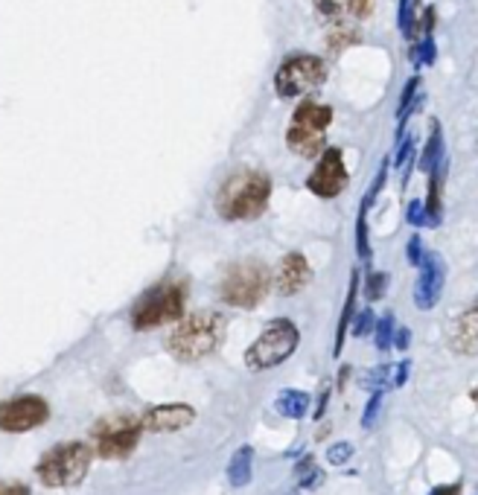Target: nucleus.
I'll list each match as a JSON object with an SVG mask.
<instances>
[{
  "mask_svg": "<svg viewBox=\"0 0 478 495\" xmlns=\"http://www.w3.org/2000/svg\"><path fill=\"white\" fill-rule=\"evenodd\" d=\"M272 178L263 170H239L216 192V213L228 222H251L272 201Z\"/></svg>",
  "mask_w": 478,
  "mask_h": 495,
  "instance_id": "1",
  "label": "nucleus"
},
{
  "mask_svg": "<svg viewBox=\"0 0 478 495\" xmlns=\"http://www.w3.org/2000/svg\"><path fill=\"white\" fill-rule=\"evenodd\" d=\"M225 338V318L219 312H196L178 321L167 338V350L178 362H199L219 350Z\"/></svg>",
  "mask_w": 478,
  "mask_h": 495,
  "instance_id": "2",
  "label": "nucleus"
},
{
  "mask_svg": "<svg viewBox=\"0 0 478 495\" xmlns=\"http://www.w3.org/2000/svg\"><path fill=\"white\" fill-rule=\"evenodd\" d=\"M333 126V108L318 99H301L286 131V146L297 158H318L327 149V129Z\"/></svg>",
  "mask_w": 478,
  "mask_h": 495,
  "instance_id": "3",
  "label": "nucleus"
},
{
  "mask_svg": "<svg viewBox=\"0 0 478 495\" xmlns=\"http://www.w3.org/2000/svg\"><path fill=\"white\" fill-rule=\"evenodd\" d=\"M187 309V283L182 280H163L149 289L131 309V326L138 333L158 329L184 318Z\"/></svg>",
  "mask_w": 478,
  "mask_h": 495,
  "instance_id": "4",
  "label": "nucleus"
},
{
  "mask_svg": "<svg viewBox=\"0 0 478 495\" xmlns=\"http://www.w3.org/2000/svg\"><path fill=\"white\" fill-rule=\"evenodd\" d=\"M268 292H272V272L260 260H243L231 265L219 286L222 304L236 309H257Z\"/></svg>",
  "mask_w": 478,
  "mask_h": 495,
  "instance_id": "5",
  "label": "nucleus"
},
{
  "mask_svg": "<svg viewBox=\"0 0 478 495\" xmlns=\"http://www.w3.org/2000/svg\"><path fill=\"white\" fill-rule=\"evenodd\" d=\"M94 452L85 443H58L47 455L38 460L36 475L44 487L62 490V487H77L91 469Z\"/></svg>",
  "mask_w": 478,
  "mask_h": 495,
  "instance_id": "6",
  "label": "nucleus"
},
{
  "mask_svg": "<svg viewBox=\"0 0 478 495\" xmlns=\"http://www.w3.org/2000/svg\"><path fill=\"white\" fill-rule=\"evenodd\" d=\"M301 344V329L289 318H275L268 321L265 329L257 335V341L245 350V367L260 373V370H272L283 365L286 358L297 350Z\"/></svg>",
  "mask_w": 478,
  "mask_h": 495,
  "instance_id": "7",
  "label": "nucleus"
},
{
  "mask_svg": "<svg viewBox=\"0 0 478 495\" xmlns=\"http://www.w3.org/2000/svg\"><path fill=\"white\" fill-rule=\"evenodd\" d=\"M327 82V62L312 53H295L280 62L275 73V94L280 99H301Z\"/></svg>",
  "mask_w": 478,
  "mask_h": 495,
  "instance_id": "8",
  "label": "nucleus"
},
{
  "mask_svg": "<svg viewBox=\"0 0 478 495\" xmlns=\"http://www.w3.org/2000/svg\"><path fill=\"white\" fill-rule=\"evenodd\" d=\"M140 417L134 414H111V417H102L99 423L91 428V443H94V452L106 460H123L129 458L134 449L140 443Z\"/></svg>",
  "mask_w": 478,
  "mask_h": 495,
  "instance_id": "9",
  "label": "nucleus"
},
{
  "mask_svg": "<svg viewBox=\"0 0 478 495\" xmlns=\"http://www.w3.org/2000/svg\"><path fill=\"white\" fill-rule=\"evenodd\" d=\"M350 181L348 167H345V152L338 146H327L318 155L316 170L307 175V190L318 199H338Z\"/></svg>",
  "mask_w": 478,
  "mask_h": 495,
  "instance_id": "10",
  "label": "nucleus"
},
{
  "mask_svg": "<svg viewBox=\"0 0 478 495\" xmlns=\"http://www.w3.org/2000/svg\"><path fill=\"white\" fill-rule=\"evenodd\" d=\"M50 419V405L36 394L26 397H12L6 402H0V428L21 434V431H33L44 426Z\"/></svg>",
  "mask_w": 478,
  "mask_h": 495,
  "instance_id": "11",
  "label": "nucleus"
},
{
  "mask_svg": "<svg viewBox=\"0 0 478 495\" xmlns=\"http://www.w3.org/2000/svg\"><path fill=\"white\" fill-rule=\"evenodd\" d=\"M421 268V274H417V283H414V306L421 312H429L435 309V304L443 294V283H446V263L441 253H429L423 263L417 265Z\"/></svg>",
  "mask_w": 478,
  "mask_h": 495,
  "instance_id": "12",
  "label": "nucleus"
},
{
  "mask_svg": "<svg viewBox=\"0 0 478 495\" xmlns=\"http://www.w3.org/2000/svg\"><path fill=\"white\" fill-rule=\"evenodd\" d=\"M309 283H312V265L301 251H289L286 257H280L277 272L272 277V286L277 289V294L292 297L297 292H304Z\"/></svg>",
  "mask_w": 478,
  "mask_h": 495,
  "instance_id": "13",
  "label": "nucleus"
},
{
  "mask_svg": "<svg viewBox=\"0 0 478 495\" xmlns=\"http://www.w3.org/2000/svg\"><path fill=\"white\" fill-rule=\"evenodd\" d=\"M196 423V408H190L184 402H170V405H155L140 417L143 431L163 434V431H182Z\"/></svg>",
  "mask_w": 478,
  "mask_h": 495,
  "instance_id": "14",
  "label": "nucleus"
},
{
  "mask_svg": "<svg viewBox=\"0 0 478 495\" xmlns=\"http://www.w3.org/2000/svg\"><path fill=\"white\" fill-rule=\"evenodd\" d=\"M446 344L458 356H478V297L450 324Z\"/></svg>",
  "mask_w": 478,
  "mask_h": 495,
  "instance_id": "15",
  "label": "nucleus"
},
{
  "mask_svg": "<svg viewBox=\"0 0 478 495\" xmlns=\"http://www.w3.org/2000/svg\"><path fill=\"white\" fill-rule=\"evenodd\" d=\"M316 15L324 24H358L368 18L373 9V0H312Z\"/></svg>",
  "mask_w": 478,
  "mask_h": 495,
  "instance_id": "16",
  "label": "nucleus"
},
{
  "mask_svg": "<svg viewBox=\"0 0 478 495\" xmlns=\"http://www.w3.org/2000/svg\"><path fill=\"white\" fill-rule=\"evenodd\" d=\"M429 187H426V228H438L443 219V181H446V160H441L438 167H431L429 172Z\"/></svg>",
  "mask_w": 478,
  "mask_h": 495,
  "instance_id": "17",
  "label": "nucleus"
},
{
  "mask_svg": "<svg viewBox=\"0 0 478 495\" xmlns=\"http://www.w3.org/2000/svg\"><path fill=\"white\" fill-rule=\"evenodd\" d=\"M421 73H414V77L402 85V94H400V105H397V140L406 134V123L409 117L414 114V108L421 105V97H417V91H421Z\"/></svg>",
  "mask_w": 478,
  "mask_h": 495,
  "instance_id": "18",
  "label": "nucleus"
},
{
  "mask_svg": "<svg viewBox=\"0 0 478 495\" xmlns=\"http://www.w3.org/2000/svg\"><path fill=\"white\" fill-rule=\"evenodd\" d=\"M441 160H446V146H443V129L438 119H431V126H429V140L423 146V152L421 158H417V163H421V170L429 172L431 167H438Z\"/></svg>",
  "mask_w": 478,
  "mask_h": 495,
  "instance_id": "19",
  "label": "nucleus"
},
{
  "mask_svg": "<svg viewBox=\"0 0 478 495\" xmlns=\"http://www.w3.org/2000/svg\"><path fill=\"white\" fill-rule=\"evenodd\" d=\"M356 294H358V272L350 274V286H348V297H345V309H341V318H338V329H336V347L333 356H341V347H345V338L350 333V321L356 315Z\"/></svg>",
  "mask_w": 478,
  "mask_h": 495,
  "instance_id": "20",
  "label": "nucleus"
},
{
  "mask_svg": "<svg viewBox=\"0 0 478 495\" xmlns=\"http://www.w3.org/2000/svg\"><path fill=\"white\" fill-rule=\"evenodd\" d=\"M251 475H254V449L243 446V449H236L228 463V481H231V487L239 490V487L251 484Z\"/></svg>",
  "mask_w": 478,
  "mask_h": 495,
  "instance_id": "21",
  "label": "nucleus"
},
{
  "mask_svg": "<svg viewBox=\"0 0 478 495\" xmlns=\"http://www.w3.org/2000/svg\"><path fill=\"white\" fill-rule=\"evenodd\" d=\"M275 408L280 417L286 419H304L307 411H309V394L304 391H283L275 402Z\"/></svg>",
  "mask_w": 478,
  "mask_h": 495,
  "instance_id": "22",
  "label": "nucleus"
},
{
  "mask_svg": "<svg viewBox=\"0 0 478 495\" xmlns=\"http://www.w3.org/2000/svg\"><path fill=\"white\" fill-rule=\"evenodd\" d=\"M358 41V33H356V24H333L330 33H327V47L333 53H341L348 50L350 44Z\"/></svg>",
  "mask_w": 478,
  "mask_h": 495,
  "instance_id": "23",
  "label": "nucleus"
},
{
  "mask_svg": "<svg viewBox=\"0 0 478 495\" xmlns=\"http://www.w3.org/2000/svg\"><path fill=\"white\" fill-rule=\"evenodd\" d=\"M394 329H397V321H394L391 312L382 315V318L377 321V326H373V338H377V350L379 353L394 347Z\"/></svg>",
  "mask_w": 478,
  "mask_h": 495,
  "instance_id": "24",
  "label": "nucleus"
},
{
  "mask_svg": "<svg viewBox=\"0 0 478 495\" xmlns=\"http://www.w3.org/2000/svg\"><path fill=\"white\" fill-rule=\"evenodd\" d=\"M295 475H297V481H301L304 490H312V487H321V484H324V472L316 467V460H312V458H304L301 463H297Z\"/></svg>",
  "mask_w": 478,
  "mask_h": 495,
  "instance_id": "25",
  "label": "nucleus"
},
{
  "mask_svg": "<svg viewBox=\"0 0 478 495\" xmlns=\"http://www.w3.org/2000/svg\"><path fill=\"white\" fill-rule=\"evenodd\" d=\"M356 253L358 260L370 263L373 251H370V239H368V213L365 210H358V219H356Z\"/></svg>",
  "mask_w": 478,
  "mask_h": 495,
  "instance_id": "26",
  "label": "nucleus"
},
{
  "mask_svg": "<svg viewBox=\"0 0 478 495\" xmlns=\"http://www.w3.org/2000/svg\"><path fill=\"white\" fill-rule=\"evenodd\" d=\"M373 326H377V315H373L370 306H365L362 312H356V315H353L350 333H353L356 338H362V335H370V333H373Z\"/></svg>",
  "mask_w": 478,
  "mask_h": 495,
  "instance_id": "27",
  "label": "nucleus"
},
{
  "mask_svg": "<svg viewBox=\"0 0 478 495\" xmlns=\"http://www.w3.org/2000/svg\"><path fill=\"white\" fill-rule=\"evenodd\" d=\"M385 292H388V274L385 272H370L365 277V297L370 300V304H377V300H382Z\"/></svg>",
  "mask_w": 478,
  "mask_h": 495,
  "instance_id": "28",
  "label": "nucleus"
},
{
  "mask_svg": "<svg viewBox=\"0 0 478 495\" xmlns=\"http://www.w3.org/2000/svg\"><path fill=\"white\" fill-rule=\"evenodd\" d=\"M379 408H382V391H373V397L368 399V408H365V414H362V428H373V426H377Z\"/></svg>",
  "mask_w": 478,
  "mask_h": 495,
  "instance_id": "29",
  "label": "nucleus"
},
{
  "mask_svg": "<svg viewBox=\"0 0 478 495\" xmlns=\"http://www.w3.org/2000/svg\"><path fill=\"white\" fill-rule=\"evenodd\" d=\"M423 257H426L423 239H421V233H411V236H409V242H406V260H409L411 265H421Z\"/></svg>",
  "mask_w": 478,
  "mask_h": 495,
  "instance_id": "30",
  "label": "nucleus"
},
{
  "mask_svg": "<svg viewBox=\"0 0 478 495\" xmlns=\"http://www.w3.org/2000/svg\"><path fill=\"white\" fill-rule=\"evenodd\" d=\"M353 458V443H336L327 449V460L333 463V467H341V463H348Z\"/></svg>",
  "mask_w": 478,
  "mask_h": 495,
  "instance_id": "31",
  "label": "nucleus"
},
{
  "mask_svg": "<svg viewBox=\"0 0 478 495\" xmlns=\"http://www.w3.org/2000/svg\"><path fill=\"white\" fill-rule=\"evenodd\" d=\"M388 376H391L388 365H385V367H377V370H370L368 376H365V385L373 387V391H385V387H388Z\"/></svg>",
  "mask_w": 478,
  "mask_h": 495,
  "instance_id": "32",
  "label": "nucleus"
},
{
  "mask_svg": "<svg viewBox=\"0 0 478 495\" xmlns=\"http://www.w3.org/2000/svg\"><path fill=\"white\" fill-rule=\"evenodd\" d=\"M409 224L414 231H421V228H426V210H423V201H411L409 204Z\"/></svg>",
  "mask_w": 478,
  "mask_h": 495,
  "instance_id": "33",
  "label": "nucleus"
},
{
  "mask_svg": "<svg viewBox=\"0 0 478 495\" xmlns=\"http://www.w3.org/2000/svg\"><path fill=\"white\" fill-rule=\"evenodd\" d=\"M411 9H414V0H400V6H397V26H400V33L406 29V24L411 18Z\"/></svg>",
  "mask_w": 478,
  "mask_h": 495,
  "instance_id": "34",
  "label": "nucleus"
},
{
  "mask_svg": "<svg viewBox=\"0 0 478 495\" xmlns=\"http://www.w3.org/2000/svg\"><path fill=\"white\" fill-rule=\"evenodd\" d=\"M0 495H29V487L21 481H4L0 484Z\"/></svg>",
  "mask_w": 478,
  "mask_h": 495,
  "instance_id": "35",
  "label": "nucleus"
},
{
  "mask_svg": "<svg viewBox=\"0 0 478 495\" xmlns=\"http://www.w3.org/2000/svg\"><path fill=\"white\" fill-rule=\"evenodd\" d=\"M409 341H411V329L397 326V329H394V347H397V350H409Z\"/></svg>",
  "mask_w": 478,
  "mask_h": 495,
  "instance_id": "36",
  "label": "nucleus"
},
{
  "mask_svg": "<svg viewBox=\"0 0 478 495\" xmlns=\"http://www.w3.org/2000/svg\"><path fill=\"white\" fill-rule=\"evenodd\" d=\"M409 370H411V362H409V358H402V362L397 365V376H394V387H402V385H406V379H409Z\"/></svg>",
  "mask_w": 478,
  "mask_h": 495,
  "instance_id": "37",
  "label": "nucleus"
},
{
  "mask_svg": "<svg viewBox=\"0 0 478 495\" xmlns=\"http://www.w3.org/2000/svg\"><path fill=\"white\" fill-rule=\"evenodd\" d=\"M429 495H461V481L458 484H446V487H435Z\"/></svg>",
  "mask_w": 478,
  "mask_h": 495,
  "instance_id": "38",
  "label": "nucleus"
},
{
  "mask_svg": "<svg viewBox=\"0 0 478 495\" xmlns=\"http://www.w3.org/2000/svg\"><path fill=\"white\" fill-rule=\"evenodd\" d=\"M327 399H330V385H324V391H321V402H318V411H316V419L324 417V408H327Z\"/></svg>",
  "mask_w": 478,
  "mask_h": 495,
  "instance_id": "39",
  "label": "nucleus"
},
{
  "mask_svg": "<svg viewBox=\"0 0 478 495\" xmlns=\"http://www.w3.org/2000/svg\"><path fill=\"white\" fill-rule=\"evenodd\" d=\"M473 399L478 402V385H475V391H473Z\"/></svg>",
  "mask_w": 478,
  "mask_h": 495,
  "instance_id": "40",
  "label": "nucleus"
}]
</instances>
